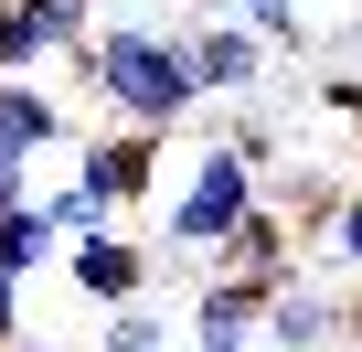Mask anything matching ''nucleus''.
Here are the masks:
<instances>
[{"instance_id": "nucleus-15", "label": "nucleus", "mask_w": 362, "mask_h": 352, "mask_svg": "<svg viewBox=\"0 0 362 352\" xmlns=\"http://www.w3.org/2000/svg\"><path fill=\"white\" fill-rule=\"evenodd\" d=\"M330 256L362 267V171H351V193H341V214H330Z\"/></svg>"}, {"instance_id": "nucleus-17", "label": "nucleus", "mask_w": 362, "mask_h": 352, "mask_svg": "<svg viewBox=\"0 0 362 352\" xmlns=\"http://www.w3.org/2000/svg\"><path fill=\"white\" fill-rule=\"evenodd\" d=\"M11 341H22V278L0 267V352H11Z\"/></svg>"}, {"instance_id": "nucleus-7", "label": "nucleus", "mask_w": 362, "mask_h": 352, "mask_svg": "<svg viewBox=\"0 0 362 352\" xmlns=\"http://www.w3.org/2000/svg\"><path fill=\"white\" fill-rule=\"evenodd\" d=\"M181 54H192L203 96H256L277 43H267V33H245V22H192V33H181Z\"/></svg>"}, {"instance_id": "nucleus-23", "label": "nucleus", "mask_w": 362, "mask_h": 352, "mask_svg": "<svg viewBox=\"0 0 362 352\" xmlns=\"http://www.w3.org/2000/svg\"><path fill=\"white\" fill-rule=\"evenodd\" d=\"M351 54H362V43H351Z\"/></svg>"}, {"instance_id": "nucleus-9", "label": "nucleus", "mask_w": 362, "mask_h": 352, "mask_svg": "<svg viewBox=\"0 0 362 352\" xmlns=\"http://www.w3.org/2000/svg\"><path fill=\"white\" fill-rule=\"evenodd\" d=\"M75 128H64V96H43V75H0V160H43V149H64Z\"/></svg>"}, {"instance_id": "nucleus-13", "label": "nucleus", "mask_w": 362, "mask_h": 352, "mask_svg": "<svg viewBox=\"0 0 362 352\" xmlns=\"http://www.w3.org/2000/svg\"><path fill=\"white\" fill-rule=\"evenodd\" d=\"M235 22H245V33H267V43H288V54L309 43V11H298V0H235Z\"/></svg>"}, {"instance_id": "nucleus-5", "label": "nucleus", "mask_w": 362, "mask_h": 352, "mask_svg": "<svg viewBox=\"0 0 362 352\" xmlns=\"http://www.w3.org/2000/svg\"><path fill=\"white\" fill-rule=\"evenodd\" d=\"M149 267H160V256H149L128 225H107V235H75V246H64V288H75L86 310H128V299L149 288Z\"/></svg>"}, {"instance_id": "nucleus-19", "label": "nucleus", "mask_w": 362, "mask_h": 352, "mask_svg": "<svg viewBox=\"0 0 362 352\" xmlns=\"http://www.w3.org/2000/svg\"><path fill=\"white\" fill-rule=\"evenodd\" d=\"M341 331H351V341H362V288H351V299H341Z\"/></svg>"}, {"instance_id": "nucleus-14", "label": "nucleus", "mask_w": 362, "mask_h": 352, "mask_svg": "<svg viewBox=\"0 0 362 352\" xmlns=\"http://www.w3.org/2000/svg\"><path fill=\"white\" fill-rule=\"evenodd\" d=\"M43 214L64 225V246H75V235H107V225H117V214H107L96 193H75V182H54V193H43Z\"/></svg>"}, {"instance_id": "nucleus-11", "label": "nucleus", "mask_w": 362, "mask_h": 352, "mask_svg": "<svg viewBox=\"0 0 362 352\" xmlns=\"http://www.w3.org/2000/svg\"><path fill=\"white\" fill-rule=\"evenodd\" d=\"M0 267H11V278H33V267H64V225L43 214V193L0 214Z\"/></svg>"}, {"instance_id": "nucleus-18", "label": "nucleus", "mask_w": 362, "mask_h": 352, "mask_svg": "<svg viewBox=\"0 0 362 352\" xmlns=\"http://www.w3.org/2000/svg\"><path fill=\"white\" fill-rule=\"evenodd\" d=\"M11 203H33V171H22V160H0V214H11Z\"/></svg>"}, {"instance_id": "nucleus-3", "label": "nucleus", "mask_w": 362, "mask_h": 352, "mask_svg": "<svg viewBox=\"0 0 362 352\" xmlns=\"http://www.w3.org/2000/svg\"><path fill=\"white\" fill-rule=\"evenodd\" d=\"M96 43V0H0V75H43Z\"/></svg>"}, {"instance_id": "nucleus-2", "label": "nucleus", "mask_w": 362, "mask_h": 352, "mask_svg": "<svg viewBox=\"0 0 362 352\" xmlns=\"http://www.w3.org/2000/svg\"><path fill=\"white\" fill-rule=\"evenodd\" d=\"M267 203V182H256V160L235 149V139H203V160L170 182V203H160V256H224L235 246V225Z\"/></svg>"}, {"instance_id": "nucleus-6", "label": "nucleus", "mask_w": 362, "mask_h": 352, "mask_svg": "<svg viewBox=\"0 0 362 352\" xmlns=\"http://www.w3.org/2000/svg\"><path fill=\"white\" fill-rule=\"evenodd\" d=\"M181 341H192V352H256V341H267V288H245V278L203 267V288H192V320H181Z\"/></svg>"}, {"instance_id": "nucleus-20", "label": "nucleus", "mask_w": 362, "mask_h": 352, "mask_svg": "<svg viewBox=\"0 0 362 352\" xmlns=\"http://www.w3.org/2000/svg\"><path fill=\"white\" fill-rule=\"evenodd\" d=\"M330 352H362V341H330Z\"/></svg>"}, {"instance_id": "nucleus-10", "label": "nucleus", "mask_w": 362, "mask_h": 352, "mask_svg": "<svg viewBox=\"0 0 362 352\" xmlns=\"http://www.w3.org/2000/svg\"><path fill=\"white\" fill-rule=\"evenodd\" d=\"M330 341H351V331H341V299L309 288V278H288V288L267 299V352H330Z\"/></svg>"}, {"instance_id": "nucleus-8", "label": "nucleus", "mask_w": 362, "mask_h": 352, "mask_svg": "<svg viewBox=\"0 0 362 352\" xmlns=\"http://www.w3.org/2000/svg\"><path fill=\"white\" fill-rule=\"evenodd\" d=\"M214 267H224V278H245V288H267V299H277V288H288V278H298V225H288V203H256V214H245V225H235V246H224V256H214Z\"/></svg>"}, {"instance_id": "nucleus-12", "label": "nucleus", "mask_w": 362, "mask_h": 352, "mask_svg": "<svg viewBox=\"0 0 362 352\" xmlns=\"http://www.w3.org/2000/svg\"><path fill=\"white\" fill-rule=\"evenodd\" d=\"M86 352H170V331L128 299V310H96V341H86Z\"/></svg>"}, {"instance_id": "nucleus-4", "label": "nucleus", "mask_w": 362, "mask_h": 352, "mask_svg": "<svg viewBox=\"0 0 362 352\" xmlns=\"http://www.w3.org/2000/svg\"><path fill=\"white\" fill-rule=\"evenodd\" d=\"M160 128H107V139H86L75 149V193H96L107 214H128V203H149L160 193Z\"/></svg>"}, {"instance_id": "nucleus-16", "label": "nucleus", "mask_w": 362, "mask_h": 352, "mask_svg": "<svg viewBox=\"0 0 362 352\" xmlns=\"http://www.w3.org/2000/svg\"><path fill=\"white\" fill-rule=\"evenodd\" d=\"M224 139H235V149H245V160H256V171H267V160H277V118H235V128H224Z\"/></svg>"}, {"instance_id": "nucleus-22", "label": "nucleus", "mask_w": 362, "mask_h": 352, "mask_svg": "<svg viewBox=\"0 0 362 352\" xmlns=\"http://www.w3.org/2000/svg\"><path fill=\"white\" fill-rule=\"evenodd\" d=\"M256 352H267V341H256Z\"/></svg>"}, {"instance_id": "nucleus-21", "label": "nucleus", "mask_w": 362, "mask_h": 352, "mask_svg": "<svg viewBox=\"0 0 362 352\" xmlns=\"http://www.w3.org/2000/svg\"><path fill=\"white\" fill-rule=\"evenodd\" d=\"M11 352H22V341H11ZM33 352H54V341H33Z\"/></svg>"}, {"instance_id": "nucleus-1", "label": "nucleus", "mask_w": 362, "mask_h": 352, "mask_svg": "<svg viewBox=\"0 0 362 352\" xmlns=\"http://www.w3.org/2000/svg\"><path fill=\"white\" fill-rule=\"evenodd\" d=\"M86 96L107 107V128H192V107H203V75H192V54H181V33H160V22H117V33H96L86 54Z\"/></svg>"}]
</instances>
